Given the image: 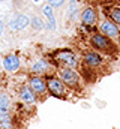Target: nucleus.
<instances>
[{
	"instance_id": "obj_7",
	"label": "nucleus",
	"mask_w": 120,
	"mask_h": 129,
	"mask_svg": "<svg viewBox=\"0 0 120 129\" xmlns=\"http://www.w3.org/2000/svg\"><path fill=\"white\" fill-rule=\"evenodd\" d=\"M96 30L101 32L102 35H105V36H108V38H111L113 41H116V39L120 38V27L116 23H113L110 18L99 21L98 26H96Z\"/></svg>"
},
{
	"instance_id": "obj_13",
	"label": "nucleus",
	"mask_w": 120,
	"mask_h": 129,
	"mask_svg": "<svg viewBox=\"0 0 120 129\" xmlns=\"http://www.w3.org/2000/svg\"><path fill=\"white\" fill-rule=\"evenodd\" d=\"M30 24V20L26 17V15H23V14H20V15H17L11 23H9V27L12 29V30H24L27 26Z\"/></svg>"
},
{
	"instance_id": "obj_15",
	"label": "nucleus",
	"mask_w": 120,
	"mask_h": 129,
	"mask_svg": "<svg viewBox=\"0 0 120 129\" xmlns=\"http://www.w3.org/2000/svg\"><path fill=\"white\" fill-rule=\"evenodd\" d=\"M11 104H12L11 96L6 92L0 90V116H5V114L11 113Z\"/></svg>"
},
{
	"instance_id": "obj_1",
	"label": "nucleus",
	"mask_w": 120,
	"mask_h": 129,
	"mask_svg": "<svg viewBox=\"0 0 120 129\" xmlns=\"http://www.w3.org/2000/svg\"><path fill=\"white\" fill-rule=\"evenodd\" d=\"M48 60L51 66H54L56 69L57 68H80L81 63V57L74 51V50H69V48H63V50H56L53 53L48 54Z\"/></svg>"
},
{
	"instance_id": "obj_22",
	"label": "nucleus",
	"mask_w": 120,
	"mask_h": 129,
	"mask_svg": "<svg viewBox=\"0 0 120 129\" xmlns=\"http://www.w3.org/2000/svg\"><path fill=\"white\" fill-rule=\"evenodd\" d=\"M119 48H120V38H119Z\"/></svg>"
},
{
	"instance_id": "obj_17",
	"label": "nucleus",
	"mask_w": 120,
	"mask_h": 129,
	"mask_svg": "<svg viewBox=\"0 0 120 129\" xmlns=\"http://www.w3.org/2000/svg\"><path fill=\"white\" fill-rule=\"evenodd\" d=\"M68 15H69V20H75L80 15V9H78L77 0H71V3L68 5Z\"/></svg>"
},
{
	"instance_id": "obj_8",
	"label": "nucleus",
	"mask_w": 120,
	"mask_h": 129,
	"mask_svg": "<svg viewBox=\"0 0 120 129\" xmlns=\"http://www.w3.org/2000/svg\"><path fill=\"white\" fill-rule=\"evenodd\" d=\"M29 86L32 87V90L38 95V96H45L48 93V89H47V81H45V77H41V75H33L29 77Z\"/></svg>"
},
{
	"instance_id": "obj_10",
	"label": "nucleus",
	"mask_w": 120,
	"mask_h": 129,
	"mask_svg": "<svg viewBox=\"0 0 120 129\" xmlns=\"http://www.w3.org/2000/svg\"><path fill=\"white\" fill-rule=\"evenodd\" d=\"M3 68L8 72H17L21 68V60L17 54H8L3 59Z\"/></svg>"
},
{
	"instance_id": "obj_9",
	"label": "nucleus",
	"mask_w": 120,
	"mask_h": 129,
	"mask_svg": "<svg viewBox=\"0 0 120 129\" xmlns=\"http://www.w3.org/2000/svg\"><path fill=\"white\" fill-rule=\"evenodd\" d=\"M18 98H20V102L29 104V105H35L36 101H38V95L32 90V87L29 84H23L18 89Z\"/></svg>"
},
{
	"instance_id": "obj_4",
	"label": "nucleus",
	"mask_w": 120,
	"mask_h": 129,
	"mask_svg": "<svg viewBox=\"0 0 120 129\" xmlns=\"http://www.w3.org/2000/svg\"><path fill=\"white\" fill-rule=\"evenodd\" d=\"M57 75L60 80L68 86L69 90H80L81 89V75L74 68H57Z\"/></svg>"
},
{
	"instance_id": "obj_3",
	"label": "nucleus",
	"mask_w": 120,
	"mask_h": 129,
	"mask_svg": "<svg viewBox=\"0 0 120 129\" xmlns=\"http://www.w3.org/2000/svg\"><path fill=\"white\" fill-rule=\"evenodd\" d=\"M45 81H47V89H48V93L53 98H57V99H63L66 101L69 96V89L68 86L60 80V77L51 74V72H47L45 75Z\"/></svg>"
},
{
	"instance_id": "obj_14",
	"label": "nucleus",
	"mask_w": 120,
	"mask_h": 129,
	"mask_svg": "<svg viewBox=\"0 0 120 129\" xmlns=\"http://www.w3.org/2000/svg\"><path fill=\"white\" fill-rule=\"evenodd\" d=\"M42 14L45 15V18L48 20V24H45V29L48 30H54L57 27L56 24V17H54V12H53V6L51 5H45L42 8Z\"/></svg>"
},
{
	"instance_id": "obj_6",
	"label": "nucleus",
	"mask_w": 120,
	"mask_h": 129,
	"mask_svg": "<svg viewBox=\"0 0 120 129\" xmlns=\"http://www.w3.org/2000/svg\"><path fill=\"white\" fill-rule=\"evenodd\" d=\"M80 20H81V26L87 32H90L92 29H96L99 23V12L95 6H86L80 14Z\"/></svg>"
},
{
	"instance_id": "obj_19",
	"label": "nucleus",
	"mask_w": 120,
	"mask_h": 129,
	"mask_svg": "<svg viewBox=\"0 0 120 129\" xmlns=\"http://www.w3.org/2000/svg\"><path fill=\"white\" fill-rule=\"evenodd\" d=\"M65 3V0H48V5H51L53 8H62Z\"/></svg>"
},
{
	"instance_id": "obj_16",
	"label": "nucleus",
	"mask_w": 120,
	"mask_h": 129,
	"mask_svg": "<svg viewBox=\"0 0 120 129\" xmlns=\"http://www.w3.org/2000/svg\"><path fill=\"white\" fill-rule=\"evenodd\" d=\"M105 15L120 27V5H111L105 9Z\"/></svg>"
},
{
	"instance_id": "obj_21",
	"label": "nucleus",
	"mask_w": 120,
	"mask_h": 129,
	"mask_svg": "<svg viewBox=\"0 0 120 129\" xmlns=\"http://www.w3.org/2000/svg\"><path fill=\"white\" fill-rule=\"evenodd\" d=\"M33 2H36V3H38V2H41V0H33Z\"/></svg>"
},
{
	"instance_id": "obj_12",
	"label": "nucleus",
	"mask_w": 120,
	"mask_h": 129,
	"mask_svg": "<svg viewBox=\"0 0 120 129\" xmlns=\"http://www.w3.org/2000/svg\"><path fill=\"white\" fill-rule=\"evenodd\" d=\"M80 75H81V80L86 84H92L98 78V71H95V69H92V68L86 66V64L80 63Z\"/></svg>"
},
{
	"instance_id": "obj_18",
	"label": "nucleus",
	"mask_w": 120,
	"mask_h": 129,
	"mask_svg": "<svg viewBox=\"0 0 120 129\" xmlns=\"http://www.w3.org/2000/svg\"><path fill=\"white\" fill-rule=\"evenodd\" d=\"M30 24H32V27H33L35 30H41V29H44V27H45V24L42 23V20H41L39 17H32Z\"/></svg>"
},
{
	"instance_id": "obj_5",
	"label": "nucleus",
	"mask_w": 120,
	"mask_h": 129,
	"mask_svg": "<svg viewBox=\"0 0 120 129\" xmlns=\"http://www.w3.org/2000/svg\"><path fill=\"white\" fill-rule=\"evenodd\" d=\"M81 63L98 71L105 66L107 59L102 53L96 51L95 48H87V50H83V53H81Z\"/></svg>"
},
{
	"instance_id": "obj_2",
	"label": "nucleus",
	"mask_w": 120,
	"mask_h": 129,
	"mask_svg": "<svg viewBox=\"0 0 120 129\" xmlns=\"http://www.w3.org/2000/svg\"><path fill=\"white\" fill-rule=\"evenodd\" d=\"M89 44L92 48H95L96 51L102 53L105 57H114V56H117L119 47L116 45V41H113L111 38L102 35L98 30L95 33H90L89 35Z\"/></svg>"
},
{
	"instance_id": "obj_11",
	"label": "nucleus",
	"mask_w": 120,
	"mask_h": 129,
	"mask_svg": "<svg viewBox=\"0 0 120 129\" xmlns=\"http://www.w3.org/2000/svg\"><path fill=\"white\" fill-rule=\"evenodd\" d=\"M50 68H51V63L48 59H41L30 66V72L36 75H45L47 72H50Z\"/></svg>"
},
{
	"instance_id": "obj_20",
	"label": "nucleus",
	"mask_w": 120,
	"mask_h": 129,
	"mask_svg": "<svg viewBox=\"0 0 120 129\" xmlns=\"http://www.w3.org/2000/svg\"><path fill=\"white\" fill-rule=\"evenodd\" d=\"M2 32H3V21L0 20V36H2Z\"/></svg>"
}]
</instances>
